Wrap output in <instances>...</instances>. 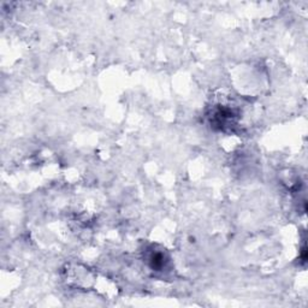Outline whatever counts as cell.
<instances>
[{"instance_id":"obj_1","label":"cell","mask_w":308,"mask_h":308,"mask_svg":"<svg viewBox=\"0 0 308 308\" xmlns=\"http://www.w3.org/2000/svg\"><path fill=\"white\" fill-rule=\"evenodd\" d=\"M168 258H166L165 253L160 252V250H152L148 255V263L149 266L152 270H156V271H162L166 267V264H168Z\"/></svg>"}]
</instances>
